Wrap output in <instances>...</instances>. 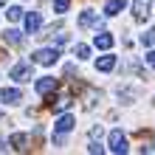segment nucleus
I'll use <instances>...</instances> for the list:
<instances>
[{
	"mask_svg": "<svg viewBox=\"0 0 155 155\" xmlns=\"http://www.w3.org/2000/svg\"><path fill=\"white\" fill-rule=\"evenodd\" d=\"M133 17L135 20H150L152 17V0H133Z\"/></svg>",
	"mask_w": 155,
	"mask_h": 155,
	"instance_id": "3",
	"label": "nucleus"
},
{
	"mask_svg": "<svg viewBox=\"0 0 155 155\" xmlns=\"http://www.w3.org/2000/svg\"><path fill=\"white\" fill-rule=\"evenodd\" d=\"M87 152H93V155H96V152H102V147H99L96 141H90V144H87Z\"/></svg>",
	"mask_w": 155,
	"mask_h": 155,
	"instance_id": "24",
	"label": "nucleus"
},
{
	"mask_svg": "<svg viewBox=\"0 0 155 155\" xmlns=\"http://www.w3.org/2000/svg\"><path fill=\"white\" fill-rule=\"evenodd\" d=\"M71 104H74V96H71V93H59L57 99H51V110L54 113H65Z\"/></svg>",
	"mask_w": 155,
	"mask_h": 155,
	"instance_id": "7",
	"label": "nucleus"
},
{
	"mask_svg": "<svg viewBox=\"0 0 155 155\" xmlns=\"http://www.w3.org/2000/svg\"><path fill=\"white\" fill-rule=\"evenodd\" d=\"M3 40H6L8 45H20V42H23V31H17V28H8V31L3 34Z\"/></svg>",
	"mask_w": 155,
	"mask_h": 155,
	"instance_id": "15",
	"label": "nucleus"
},
{
	"mask_svg": "<svg viewBox=\"0 0 155 155\" xmlns=\"http://www.w3.org/2000/svg\"><path fill=\"white\" fill-rule=\"evenodd\" d=\"M93 138H102V127H93V130H90V141Z\"/></svg>",
	"mask_w": 155,
	"mask_h": 155,
	"instance_id": "25",
	"label": "nucleus"
},
{
	"mask_svg": "<svg viewBox=\"0 0 155 155\" xmlns=\"http://www.w3.org/2000/svg\"><path fill=\"white\" fill-rule=\"evenodd\" d=\"M8 76L17 79V82H28L31 79V65H28V62H17V65L8 71Z\"/></svg>",
	"mask_w": 155,
	"mask_h": 155,
	"instance_id": "5",
	"label": "nucleus"
},
{
	"mask_svg": "<svg viewBox=\"0 0 155 155\" xmlns=\"http://www.w3.org/2000/svg\"><path fill=\"white\" fill-rule=\"evenodd\" d=\"M57 59H59V51H57V48H40V51L31 57L34 65H54Z\"/></svg>",
	"mask_w": 155,
	"mask_h": 155,
	"instance_id": "2",
	"label": "nucleus"
},
{
	"mask_svg": "<svg viewBox=\"0 0 155 155\" xmlns=\"http://www.w3.org/2000/svg\"><path fill=\"white\" fill-rule=\"evenodd\" d=\"M74 124H76V121H74V116L62 113V116L57 118V124H54V133H59V135H62V133H71V130H74Z\"/></svg>",
	"mask_w": 155,
	"mask_h": 155,
	"instance_id": "8",
	"label": "nucleus"
},
{
	"mask_svg": "<svg viewBox=\"0 0 155 155\" xmlns=\"http://www.w3.org/2000/svg\"><path fill=\"white\" fill-rule=\"evenodd\" d=\"M124 8H127V0H107L104 14H107V17H113V14H118V12H124Z\"/></svg>",
	"mask_w": 155,
	"mask_h": 155,
	"instance_id": "13",
	"label": "nucleus"
},
{
	"mask_svg": "<svg viewBox=\"0 0 155 155\" xmlns=\"http://www.w3.org/2000/svg\"><path fill=\"white\" fill-rule=\"evenodd\" d=\"M144 59H147L150 68H155V51H147V57H144Z\"/></svg>",
	"mask_w": 155,
	"mask_h": 155,
	"instance_id": "23",
	"label": "nucleus"
},
{
	"mask_svg": "<svg viewBox=\"0 0 155 155\" xmlns=\"http://www.w3.org/2000/svg\"><path fill=\"white\" fill-rule=\"evenodd\" d=\"M93 45H96V48H102V51H110L113 48V34H107V31L96 34V37H93Z\"/></svg>",
	"mask_w": 155,
	"mask_h": 155,
	"instance_id": "11",
	"label": "nucleus"
},
{
	"mask_svg": "<svg viewBox=\"0 0 155 155\" xmlns=\"http://www.w3.org/2000/svg\"><path fill=\"white\" fill-rule=\"evenodd\" d=\"M34 87H37V93H40V96H48V93H54V90L59 87V82L54 79V76H40Z\"/></svg>",
	"mask_w": 155,
	"mask_h": 155,
	"instance_id": "4",
	"label": "nucleus"
},
{
	"mask_svg": "<svg viewBox=\"0 0 155 155\" xmlns=\"http://www.w3.org/2000/svg\"><path fill=\"white\" fill-rule=\"evenodd\" d=\"M141 152H155V138H152V141H147V144H144V147H141Z\"/></svg>",
	"mask_w": 155,
	"mask_h": 155,
	"instance_id": "22",
	"label": "nucleus"
},
{
	"mask_svg": "<svg viewBox=\"0 0 155 155\" xmlns=\"http://www.w3.org/2000/svg\"><path fill=\"white\" fill-rule=\"evenodd\" d=\"M6 17H8V20H23V8L20 6H8V12H6Z\"/></svg>",
	"mask_w": 155,
	"mask_h": 155,
	"instance_id": "17",
	"label": "nucleus"
},
{
	"mask_svg": "<svg viewBox=\"0 0 155 155\" xmlns=\"http://www.w3.org/2000/svg\"><path fill=\"white\" fill-rule=\"evenodd\" d=\"M23 20H25V31H28V34H37V31H40V25H42V17H40V12L25 14Z\"/></svg>",
	"mask_w": 155,
	"mask_h": 155,
	"instance_id": "9",
	"label": "nucleus"
},
{
	"mask_svg": "<svg viewBox=\"0 0 155 155\" xmlns=\"http://www.w3.org/2000/svg\"><path fill=\"white\" fill-rule=\"evenodd\" d=\"M99 99H102V93H96V90H85V107H87V110H93Z\"/></svg>",
	"mask_w": 155,
	"mask_h": 155,
	"instance_id": "16",
	"label": "nucleus"
},
{
	"mask_svg": "<svg viewBox=\"0 0 155 155\" xmlns=\"http://www.w3.org/2000/svg\"><path fill=\"white\" fill-rule=\"evenodd\" d=\"M0 99H3L6 104H17V102L23 99V93H20L17 87H3V93H0Z\"/></svg>",
	"mask_w": 155,
	"mask_h": 155,
	"instance_id": "12",
	"label": "nucleus"
},
{
	"mask_svg": "<svg viewBox=\"0 0 155 155\" xmlns=\"http://www.w3.org/2000/svg\"><path fill=\"white\" fill-rule=\"evenodd\" d=\"M8 144H12V150L25 152V150H28V135H25V133H14L12 138H8Z\"/></svg>",
	"mask_w": 155,
	"mask_h": 155,
	"instance_id": "10",
	"label": "nucleus"
},
{
	"mask_svg": "<svg viewBox=\"0 0 155 155\" xmlns=\"http://www.w3.org/2000/svg\"><path fill=\"white\" fill-rule=\"evenodd\" d=\"M3 3H6V0H0V6H3Z\"/></svg>",
	"mask_w": 155,
	"mask_h": 155,
	"instance_id": "26",
	"label": "nucleus"
},
{
	"mask_svg": "<svg viewBox=\"0 0 155 155\" xmlns=\"http://www.w3.org/2000/svg\"><path fill=\"white\" fill-rule=\"evenodd\" d=\"M141 42L144 45H155V28H150L147 34H141Z\"/></svg>",
	"mask_w": 155,
	"mask_h": 155,
	"instance_id": "19",
	"label": "nucleus"
},
{
	"mask_svg": "<svg viewBox=\"0 0 155 155\" xmlns=\"http://www.w3.org/2000/svg\"><path fill=\"white\" fill-rule=\"evenodd\" d=\"M107 144H110V152H116V155H124V152H127V135H124L121 130H110Z\"/></svg>",
	"mask_w": 155,
	"mask_h": 155,
	"instance_id": "1",
	"label": "nucleus"
},
{
	"mask_svg": "<svg viewBox=\"0 0 155 155\" xmlns=\"http://www.w3.org/2000/svg\"><path fill=\"white\" fill-rule=\"evenodd\" d=\"M90 57V48L87 45H76V59H87Z\"/></svg>",
	"mask_w": 155,
	"mask_h": 155,
	"instance_id": "20",
	"label": "nucleus"
},
{
	"mask_svg": "<svg viewBox=\"0 0 155 155\" xmlns=\"http://www.w3.org/2000/svg\"><path fill=\"white\" fill-rule=\"evenodd\" d=\"M99 23H102L99 12H90V8H87V12H82V14H79V28H93V25L99 28Z\"/></svg>",
	"mask_w": 155,
	"mask_h": 155,
	"instance_id": "6",
	"label": "nucleus"
},
{
	"mask_svg": "<svg viewBox=\"0 0 155 155\" xmlns=\"http://www.w3.org/2000/svg\"><path fill=\"white\" fill-rule=\"evenodd\" d=\"M68 6H71V0H54V12H59V14H65Z\"/></svg>",
	"mask_w": 155,
	"mask_h": 155,
	"instance_id": "18",
	"label": "nucleus"
},
{
	"mask_svg": "<svg viewBox=\"0 0 155 155\" xmlns=\"http://www.w3.org/2000/svg\"><path fill=\"white\" fill-rule=\"evenodd\" d=\"M113 68H116V57H110V54L96 59V71H104V74H107V71H113Z\"/></svg>",
	"mask_w": 155,
	"mask_h": 155,
	"instance_id": "14",
	"label": "nucleus"
},
{
	"mask_svg": "<svg viewBox=\"0 0 155 155\" xmlns=\"http://www.w3.org/2000/svg\"><path fill=\"white\" fill-rule=\"evenodd\" d=\"M118 99H127V102H133V99H135V90H118Z\"/></svg>",
	"mask_w": 155,
	"mask_h": 155,
	"instance_id": "21",
	"label": "nucleus"
}]
</instances>
